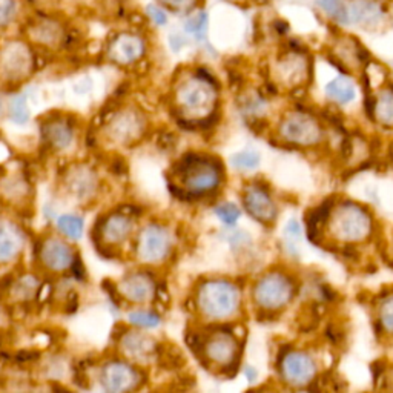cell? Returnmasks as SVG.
<instances>
[{
	"label": "cell",
	"mask_w": 393,
	"mask_h": 393,
	"mask_svg": "<svg viewBox=\"0 0 393 393\" xmlns=\"http://www.w3.org/2000/svg\"><path fill=\"white\" fill-rule=\"evenodd\" d=\"M326 226L334 238L350 246L370 238L374 233V218L361 205L354 201H342L332 209Z\"/></svg>",
	"instance_id": "6"
},
{
	"label": "cell",
	"mask_w": 393,
	"mask_h": 393,
	"mask_svg": "<svg viewBox=\"0 0 393 393\" xmlns=\"http://www.w3.org/2000/svg\"><path fill=\"white\" fill-rule=\"evenodd\" d=\"M181 19H183V22H181V29L188 34V37L193 40L194 44L209 46L210 17L205 6Z\"/></svg>",
	"instance_id": "24"
},
{
	"label": "cell",
	"mask_w": 393,
	"mask_h": 393,
	"mask_svg": "<svg viewBox=\"0 0 393 393\" xmlns=\"http://www.w3.org/2000/svg\"><path fill=\"white\" fill-rule=\"evenodd\" d=\"M118 349L123 358L137 366H148L158 358V344L143 329H131L118 338Z\"/></svg>",
	"instance_id": "18"
},
{
	"label": "cell",
	"mask_w": 393,
	"mask_h": 393,
	"mask_svg": "<svg viewBox=\"0 0 393 393\" xmlns=\"http://www.w3.org/2000/svg\"><path fill=\"white\" fill-rule=\"evenodd\" d=\"M126 320L129 325H133L137 329L150 330L157 329L161 322L160 315L154 310H145V309H137L133 312H128Z\"/></svg>",
	"instance_id": "32"
},
{
	"label": "cell",
	"mask_w": 393,
	"mask_h": 393,
	"mask_svg": "<svg viewBox=\"0 0 393 393\" xmlns=\"http://www.w3.org/2000/svg\"><path fill=\"white\" fill-rule=\"evenodd\" d=\"M317 4L325 9L330 17L338 20V22L349 24V14L346 11V8L342 6L341 0H317Z\"/></svg>",
	"instance_id": "39"
},
{
	"label": "cell",
	"mask_w": 393,
	"mask_h": 393,
	"mask_svg": "<svg viewBox=\"0 0 393 393\" xmlns=\"http://www.w3.org/2000/svg\"><path fill=\"white\" fill-rule=\"evenodd\" d=\"M117 294L126 303L145 306L153 303L158 294V286L154 275L145 269L129 270L117 283Z\"/></svg>",
	"instance_id": "16"
},
{
	"label": "cell",
	"mask_w": 393,
	"mask_h": 393,
	"mask_svg": "<svg viewBox=\"0 0 393 393\" xmlns=\"http://www.w3.org/2000/svg\"><path fill=\"white\" fill-rule=\"evenodd\" d=\"M379 17L378 5L369 2V0H357L352 5V13L349 19H354L357 24H374Z\"/></svg>",
	"instance_id": "30"
},
{
	"label": "cell",
	"mask_w": 393,
	"mask_h": 393,
	"mask_svg": "<svg viewBox=\"0 0 393 393\" xmlns=\"http://www.w3.org/2000/svg\"><path fill=\"white\" fill-rule=\"evenodd\" d=\"M0 189H2L4 198L8 203L20 205L29 197V183L22 174L6 175L0 183Z\"/></svg>",
	"instance_id": "26"
},
{
	"label": "cell",
	"mask_w": 393,
	"mask_h": 393,
	"mask_svg": "<svg viewBox=\"0 0 393 393\" xmlns=\"http://www.w3.org/2000/svg\"><path fill=\"white\" fill-rule=\"evenodd\" d=\"M198 354L210 369L218 372H235L240 364L241 342L234 332L228 329H213L200 338Z\"/></svg>",
	"instance_id": "9"
},
{
	"label": "cell",
	"mask_w": 393,
	"mask_h": 393,
	"mask_svg": "<svg viewBox=\"0 0 393 393\" xmlns=\"http://www.w3.org/2000/svg\"><path fill=\"white\" fill-rule=\"evenodd\" d=\"M261 163V157L255 149H245L230 155V165L237 170H255Z\"/></svg>",
	"instance_id": "35"
},
{
	"label": "cell",
	"mask_w": 393,
	"mask_h": 393,
	"mask_svg": "<svg viewBox=\"0 0 393 393\" xmlns=\"http://www.w3.org/2000/svg\"><path fill=\"white\" fill-rule=\"evenodd\" d=\"M245 375L247 377V379H249L250 382H254L258 374H257V370H255L254 367H246V369H245Z\"/></svg>",
	"instance_id": "41"
},
{
	"label": "cell",
	"mask_w": 393,
	"mask_h": 393,
	"mask_svg": "<svg viewBox=\"0 0 393 393\" xmlns=\"http://www.w3.org/2000/svg\"><path fill=\"white\" fill-rule=\"evenodd\" d=\"M40 133H42L45 145L56 153H65L71 149L77 138L74 123L65 116L48 117L42 123Z\"/></svg>",
	"instance_id": "21"
},
{
	"label": "cell",
	"mask_w": 393,
	"mask_h": 393,
	"mask_svg": "<svg viewBox=\"0 0 393 393\" xmlns=\"http://www.w3.org/2000/svg\"><path fill=\"white\" fill-rule=\"evenodd\" d=\"M297 295V283L283 270H267L252 287V300L265 314L285 309Z\"/></svg>",
	"instance_id": "10"
},
{
	"label": "cell",
	"mask_w": 393,
	"mask_h": 393,
	"mask_svg": "<svg viewBox=\"0 0 393 393\" xmlns=\"http://www.w3.org/2000/svg\"><path fill=\"white\" fill-rule=\"evenodd\" d=\"M66 195L77 203H89L98 194L100 178L97 170L88 163H74L63 177Z\"/></svg>",
	"instance_id": "17"
},
{
	"label": "cell",
	"mask_w": 393,
	"mask_h": 393,
	"mask_svg": "<svg viewBox=\"0 0 393 393\" xmlns=\"http://www.w3.org/2000/svg\"><path fill=\"white\" fill-rule=\"evenodd\" d=\"M26 246V234L17 221L0 217V266L11 265L22 255Z\"/></svg>",
	"instance_id": "22"
},
{
	"label": "cell",
	"mask_w": 393,
	"mask_h": 393,
	"mask_svg": "<svg viewBox=\"0 0 393 393\" xmlns=\"http://www.w3.org/2000/svg\"><path fill=\"white\" fill-rule=\"evenodd\" d=\"M193 42V40H190L188 37V34L183 31V29H174V31H170L168 34V45L169 48L173 49L174 53H180V51H183V49Z\"/></svg>",
	"instance_id": "40"
},
{
	"label": "cell",
	"mask_w": 393,
	"mask_h": 393,
	"mask_svg": "<svg viewBox=\"0 0 393 393\" xmlns=\"http://www.w3.org/2000/svg\"><path fill=\"white\" fill-rule=\"evenodd\" d=\"M214 214L221 223L226 226H235L237 221L241 217V209L235 205L230 203V201H225V203H220L214 208Z\"/></svg>",
	"instance_id": "38"
},
{
	"label": "cell",
	"mask_w": 393,
	"mask_h": 393,
	"mask_svg": "<svg viewBox=\"0 0 393 393\" xmlns=\"http://www.w3.org/2000/svg\"><path fill=\"white\" fill-rule=\"evenodd\" d=\"M218 100V82L208 69L186 66L175 74L170 103L181 122L205 123L217 113Z\"/></svg>",
	"instance_id": "1"
},
{
	"label": "cell",
	"mask_w": 393,
	"mask_h": 393,
	"mask_svg": "<svg viewBox=\"0 0 393 393\" xmlns=\"http://www.w3.org/2000/svg\"><path fill=\"white\" fill-rule=\"evenodd\" d=\"M8 117L16 125L24 126L29 122V108H28L26 97L24 94H17L9 100Z\"/></svg>",
	"instance_id": "34"
},
{
	"label": "cell",
	"mask_w": 393,
	"mask_h": 393,
	"mask_svg": "<svg viewBox=\"0 0 393 393\" xmlns=\"http://www.w3.org/2000/svg\"><path fill=\"white\" fill-rule=\"evenodd\" d=\"M301 238H303V229H301L300 221L297 218H292L287 221L283 233V243L286 250L292 257H298Z\"/></svg>",
	"instance_id": "33"
},
{
	"label": "cell",
	"mask_w": 393,
	"mask_h": 393,
	"mask_svg": "<svg viewBox=\"0 0 393 393\" xmlns=\"http://www.w3.org/2000/svg\"><path fill=\"white\" fill-rule=\"evenodd\" d=\"M40 53L22 34L0 37V85L14 88L34 76Z\"/></svg>",
	"instance_id": "4"
},
{
	"label": "cell",
	"mask_w": 393,
	"mask_h": 393,
	"mask_svg": "<svg viewBox=\"0 0 393 393\" xmlns=\"http://www.w3.org/2000/svg\"><path fill=\"white\" fill-rule=\"evenodd\" d=\"M33 9L31 0H0V37L19 33Z\"/></svg>",
	"instance_id": "23"
},
{
	"label": "cell",
	"mask_w": 393,
	"mask_h": 393,
	"mask_svg": "<svg viewBox=\"0 0 393 393\" xmlns=\"http://www.w3.org/2000/svg\"><path fill=\"white\" fill-rule=\"evenodd\" d=\"M40 289V280L33 274L19 275L8 287V294L17 303H28L37 297Z\"/></svg>",
	"instance_id": "25"
},
{
	"label": "cell",
	"mask_w": 393,
	"mask_h": 393,
	"mask_svg": "<svg viewBox=\"0 0 393 393\" xmlns=\"http://www.w3.org/2000/svg\"><path fill=\"white\" fill-rule=\"evenodd\" d=\"M389 381L392 382V389H393V370L390 372V375H389Z\"/></svg>",
	"instance_id": "43"
},
{
	"label": "cell",
	"mask_w": 393,
	"mask_h": 393,
	"mask_svg": "<svg viewBox=\"0 0 393 393\" xmlns=\"http://www.w3.org/2000/svg\"><path fill=\"white\" fill-rule=\"evenodd\" d=\"M148 128L145 113L137 106H123L105 120L103 137L117 148H128L143 138Z\"/></svg>",
	"instance_id": "11"
},
{
	"label": "cell",
	"mask_w": 393,
	"mask_h": 393,
	"mask_svg": "<svg viewBox=\"0 0 393 393\" xmlns=\"http://www.w3.org/2000/svg\"><path fill=\"white\" fill-rule=\"evenodd\" d=\"M374 120H378L379 125L393 128V89H386L375 98Z\"/></svg>",
	"instance_id": "28"
},
{
	"label": "cell",
	"mask_w": 393,
	"mask_h": 393,
	"mask_svg": "<svg viewBox=\"0 0 393 393\" xmlns=\"http://www.w3.org/2000/svg\"><path fill=\"white\" fill-rule=\"evenodd\" d=\"M145 17L155 28H166L170 22V14L155 0L145 6Z\"/></svg>",
	"instance_id": "37"
},
{
	"label": "cell",
	"mask_w": 393,
	"mask_h": 393,
	"mask_svg": "<svg viewBox=\"0 0 393 393\" xmlns=\"http://www.w3.org/2000/svg\"><path fill=\"white\" fill-rule=\"evenodd\" d=\"M378 325L379 330L386 335L393 337V295L382 298L378 306Z\"/></svg>",
	"instance_id": "36"
},
{
	"label": "cell",
	"mask_w": 393,
	"mask_h": 393,
	"mask_svg": "<svg viewBox=\"0 0 393 393\" xmlns=\"http://www.w3.org/2000/svg\"><path fill=\"white\" fill-rule=\"evenodd\" d=\"M37 260L49 274L62 275L74 269L77 252L62 234H46L37 246Z\"/></svg>",
	"instance_id": "13"
},
{
	"label": "cell",
	"mask_w": 393,
	"mask_h": 393,
	"mask_svg": "<svg viewBox=\"0 0 393 393\" xmlns=\"http://www.w3.org/2000/svg\"><path fill=\"white\" fill-rule=\"evenodd\" d=\"M57 230L68 240H78L82 238L85 230V221L77 214H63L60 215L56 221Z\"/></svg>",
	"instance_id": "29"
},
{
	"label": "cell",
	"mask_w": 393,
	"mask_h": 393,
	"mask_svg": "<svg viewBox=\"0 0 393 393\" xmlns=\"http://www.w3.org/2000/svg\"><path fill=\"white\" fill-rule=\"evenodd\" d=\"M175 249L174 230L161 221H148L136 235V258L143 266L165 265Z\"/></svg>",
	"instance_id": "8"
},
{
	"label": "cell",
	"mask_w": 393,
	"mask_h": 393,
	"mask_svg": "<svg viewBox=\"0 0 393 393\" xmlns=\"http://www.w3.org/2000/svg\"><path fill=\"white\" fill-rule=\"evenodd\" d=\"M275 26H277V29H278V33H280V34L287 33V29H289L287 24L283 22V20H278V22H275Z\"/></svg>",
	"instance_id": "42"
},
{
	"label": "cell",
	"mask_w": 393,
	"mask_h": 393,
	"mask_svg": "<svg viewBox=\"0 0 393 393\" xmlns=\"http://www.w3.org/2000/svg\"><path fill=\"white\" fill-rule=\"evenodd\" d=\"M223 181V166L218 160L190 155L178 166L177 186L189 197L214 194Z\"/></svg>",
	"instance_id": "7"
},
{
	"label": "cell",
	"mask_w": 393,
	"mask_h": 393,
	"mask_svg": "<svg viewBox=\"0 0 393 393\" xmlns=\"http://www.w3.org/2000/svg\"><path fill=\"white\" fill-rule=\"evenodd\" d=\"M126 358H113L100 367L98 379L102 389L109 393H126L137 390L143 382V372Z\"/></svg>",
	"instance_id": "14"
},
{
	"label": "cell",
	"mask_w": 393,
	"mask_h": 393,
	"mask_svg": "<svg viewBox=\"0 0 393 393\" xmlns=\"http://www.w3.org/2000/svg\"><path fill=\"white\" fill-rule=\"evenodd\" d=\"M150 53V37L140 26H122L111 31L103 48L109 65L131 69L142 65Z\"/></svg>",
	"instance_id": "5"
},
{
	"label": "cell",
	"mask_w": 393,
	"mask_h": 393,
	"mask_svg": "<svg viewBox=\"0 0 393 393\" xmlns=\"http://www.w3.org/2000/svg\"><path fill=\"white\" fill-rule=\"evenodd\" d=\"M325 93L330 102L342 106L352 103L357 97L355 85L352 83V80H349L347 77H337L334 80H330L325 88Z\"/></svg>",
	"instance_id": "27"
},
{
	"label": "cell",
	"mask_w": 393,
	"mask_h": 393,
	"mask_svg": "<svg viewBox=\"0 0 393 393\" xmlns=\"http://www.w3.org/2000/svg\"><path fill=\"white\" fill-rule=\"evenodd\" d=\"M278 134L281 140L295 148L318 146L326 137L318 120L305 111H290L281 118Z\"/></svg>",
	"instance_id": "12"
},
{
	"label": "cell",
	"mask_w": 393,
	"mask_h": 393,
	"mask_svg": "<svg viewBox=\"0 0 393 393\" xmlns=\"http://www.w3.org/2000/svg\"><path fill=\"white\" fill-rule=\"evenodd\" d=\"M170 16L185 17L197 9L203 8L205 0H155Z\"/></svg>",
	"instance_id": "31"
},
{
	"label": "cell",
	"mask_w": 393,
	"mask_h": 393,
	"mask_svg": "<svg viewBox=\"0 0 393 393\" xmlns=\"http://www.w3.org/2000/svg\"><path fill=\"white\" fill-rule=\"evenodd\" d=\"M243 206L246 213L263 226H274L278 209L269 189L260 183H250L243 189Z\"/></svg>",
	"instance_id": "20"
},
{
	"label": "cell",
	"mask_w": 393,
	"mask_h": 393,
	"mask_svg": "<svg viewBox=\"0 0 393 393\" xmlns=\"http://www.w3.org/2000/svg\"><path fill=\"white\" fill-rule=\"evenodd\" d=\"M281 379L292 387H305L314 382L318 374L315 358L309 352L300 349H286L278 357Z\"/></svg>",
	"instance_id": "15"
},
{
	"label": "cell",
	"mask_w": 393,
	"mask_h": 393,
	"mask_svg": "<svg viewBox=\"0 0 393 393\" xmlns=\"http://www.w3.org/2000/svg\"><path fill=\"white\" fill-rule=\"evenodd\" d=\"M241 289L226 278L201 281L194 294L197 314L208 322H223L235 318L241 310Z\"/></svg>",
	"instance_id": "3"
},
{
	"label": "cell",
	"mask_w": 393,
	"mask_h": 393,
	"mask_svg": "<svg viewBox=\"0 0 393 393\" xmlns=\"http://www.w3.org/2000/svg\"><path fill=\"white\" fill-rule=\"evenodd\" d=\"M136 234V220L129 213L114 210L98 225L97 237L103 247L114 249L126 245Z\"/></svg>",
	"instance_id": "19"
},
{
	"label": "cell",
	"mask_w": 393,
	"mask_h": 393,
	"mask_svg": "<svg viewBox=\"0 0 393 393\" xmlns=\"http://www.w3.org/2000/svg\"><path fill=\"white\" fill-rule=\"evenodd\" d=\"M40 54H60L74 44L73 20L54 8H34L20 29Z\"/></svg>",
	"instance_id": "2"
}]
</instances>
